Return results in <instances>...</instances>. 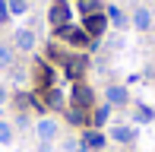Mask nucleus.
Segmentation results:
<instances>
[{"instance_id":"7","label":"nucleus","mask_w":155,"mask_h":152,"mask_svg":"<svg viewBox=\"0 0 155 152\" xmlns=\"http://www.w3.org/2000/svg\"><path fill=\"white\" fill-rule=\"evenodd\" d=\"M32 45H35V35H32V32H25V29H19V32H16V48L29 51Z\"/></svg>"},{"instance_id":"17","label":"nucleus","mask_w":155,"mask_h":152,"mask_svg":"<svg viewBox=\"0 0 155 152\" xmlns=\"http://www.w3.org/2000/svg\"><path fill=\"white\" fill-rule=\"evenodd\" d=\"M10 10L13 13H22L25 10V0H10Z\"/></svg>"},{"instance_id":"13","label":"nucleus","mask_w":155,"mask_h":152,"mask_svg":"<svg viewBox=\"0 0 155 152\" xmlns=\"http://www.w3.org/2000/svg\"><path fill=\"white\" fill-rule=\"evenodd\" d=\"M114 140H117V143H130V140H133V130H130V127H117V130H114Z\"/></svg>"},{"instance_id":"8","label":"nucleus","mask_w":155,"mask_h":152,"mask_svg":"<svg viewBox=\"0 0 155 152\" xmlns=\"http://www.w3.org/2000/svg\"><path fill=\"white\" fill-rule=\"evenodd\" d=\"M133 22H136V29H149V25H152V13L149 10H136Z\"/></svg>"},{"instance_id":"5","label":"nucleus","mask_w":155,"mask_h":152,"mask_svg":"<svg viewBox=\"0 0 155 152\" xmlns=\"http://www.w3.org/2000/svg\"><path fill=\"white\" fill-rule=\"evenodd\" d=\"M82 143H86V149H101L104 146V136H101V130H89Z\"/></svg>"},{"instance_id":"4","label":"nucleus","mask_w":155,"mask_h":152,"mask_svg":"<svg viewBox=\"0 0 155 152\" xmlns=\"http://www.w3.org/2000/svg\"><path fill=\"white\" fill-rule=\"evenodd\" d=\"M73 105H76V108L92 105V89L82 86V82H76V86H73Z\"/></svg>"},{"instance_id":"19","label":"nucleus","mask_w":155,"mask_h":152,"mask_svg":"<svg viewBox=\"0 0 155 152\" xmlns=\"http://www.w3.org/2000/svg\"><path fill=\"white\" fill-rule=\"evenodd\" d=\"M108 16L114 19V22H124V19H120V10H117V6H111V10H108Z\"/></svg>"},{"instance_id":"16","label":"nucleus","mask_w":155,"mask_h":152,"mask_svg":"<svg viewBox=\"0 0 155 152\" xmlns=\"http://www.w3.org/2000/svg\"><path fill=\"white\" fill-rule=\"evenodd\" d=\"M0 67H13V51L10 48H0Z\"/></svg>"},{"instance_id":"11","label":"nucleus","mask_w":155,"mask_h":152,"mask_svg":"<svg viewBox=\"0 0 155 152\" xmlns=\"http://www.w3.org/2000/svg\"><path fill=\"white\" fill-rule=\"evenodd\" d=\"M70 121H73V124H89L86 121V108H76L73 105V108H70Z\"/></svg>"},{"instance_id":"12","label":"nucleus","mask_w":155,"mask_h":152,"mask_svg":"<svg viewBox=\"0 0 155 152\" xmlns=\"http://www.w3.org/2000/svg\"><path fill=\"white\" fill-rule=\"evenodd\" d=\"M108 117H111V108L104 105V108H98V111H95V117H92V124H95V127H101V124L108 121Z\"/></svg>"},{"instance_id":"10","label":"nucleus","mask_w":155,"mask_h":152,"mask_svg":"<svg viewBox=\"0 0 155 152\" xmlns=\"http://www.w3.org/2000/svg\"><path fill=\"white\" fill-rule=\"evenodd\" d=\"M79 6H82V13H86V16H92V13L101 10V0H79Z\"/></svg>"},{"instance_id":"15","label":"nucleus","mask_w":155,"mask_h":152,"mask_svg":"<svg viewBox=\"0 0 155 152\" xmlns=\"http://www.w3.org/2000/svg\"><path fill=\"white\" fill-rule=\"evenodd\" d=\"M10 140H13V127H10V124H3V121H0V143L6 146Z\"/></svg>"},{"instance_id":"9","label":"nucleus","mask_w":155,"mask_h":152,"mask_svg":"<svg viewBox=\"0 0 155 152\" xmlns=\"http://www.w3.org/2000/svg\"><path fill=\"white\" fill-rule=\"evenodd\" d=\"M108 98H111V105H124V101H127V89L111 86V89H108Z\"/></svg>"},{"instance_id":"14","label":"nucleus","mask_w":155,"mask_h":152,"mask_svg":"<svg viewBox=\"0 0 155 152\" xmlns=\"http://www.w3.org/2000/svg\"><path fill=\"white\" fill-rule=\"evenodd\" d=\"M45 105H51V108H63V98L51 89V92H45Z\"/></svg>"},{"instance_id":"3","label":"nucleus","mask_w":155,"mask_h":152,"mask_svg":"<svg viewBox=\"0 0 155 152\" xmlns=\"http://www.w3.org/2000/svg\"><path fill=\"white\" fill-rule=\"evenodd\" d=\"M104 29H108V19H104V13H101V10L92 13V16H86V32H89V38L104 35Z\"/></svg>"},{"instance_id":"18","label":"nucleus","mask_w":155,"mask_h":152,"mask_svg":"<svg viewBox=\"0 0 155 152\" xmlns=\"http://www.w3.org/2000/svg\"><path fill=\"white\" fill-rule=\"evenodd\" d=\"M6 16H10V6H6V0H0V22H6Z\"/></svg>"},{"instance_id":"6","label":"nucleus","mask_w":155,"mask_h":152,"mask_svg":"<svg viewBox=\"0 0 155 152\" xmlns=\"http://www.w3.org/2000/svg\"><path fill=\"white\" fill-rule=\"evenodd\" d=\"M54 133H57V127H54V121H38V136L41 140H54Z\"/></svg>"},{"instance_id":"1","label":"nucleus","mask_w":155,"mask_h":152,"mask_svg":"<svg viewBox=\"0 0 155 152\" xmlns=\"http://www.w3.org/2000/svg\"><path fill=\"white\" fill-rule=\"evenodd\" d=\"M57 35L63 38V41H70L73 48H89V32L86 29H73V25H63V29H57Z\"/></svg>"},{"instance_id":"2","label":"nucleus","mask_w":155,"mask_h":152,"mask_svg":"<svg viewBox=\"0 0 155 152\" xmlns=\"http://www.w3.org/2000/svg\"><path fill=\"white\" fill-rule=\"evenodd\" d=\"M48 19H51V25H54V29H63V25H67V19H70L67 0H54V3H51V10H48Z\"/></svg>"}]
</instances>
